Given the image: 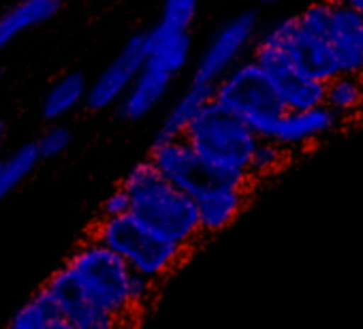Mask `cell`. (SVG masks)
<instances>
[{
  "label": "cell",
  "mask_w": 363,
  "mask_h": 329,
  "mask_svg": "<svg viewBox=\"0 0 363 329\" xmlns=\"http://www.w3.org/2000/svg\"><path fill=\"white\" fill-rule=\"evenodd\" d=\"M252 60L274 84L284 109H308L325 103V82L299 71L278 45L259 39L252 50Z\"/></svg>",
  "instance_id": "obj_7"
},
{
  "label": "cell",
  "mask_w": 363,
  "mask_h": 329,
  "mask_svg": "<svg viewBox=\"0 0 363 329\" xmlns=\"http://www.w3.org/2000/svg\"><path fill=\"white\" fill-rule=\"evenodd\" d=\"M41 160L35 143L20 147L7 160H0V201L7 199L37 167Z\"/></svg>",
  "instance_id": "obj_22"
},
{
  "label": "cell",
  "mask_w": 363,
  "mask_h": 329,
  "mask_svg": "<svg viewBox=\"0 0 363 329\" xmlns=\"http://www.w3.org/2000/svg\"><path fill=\"white\" fill-rule=\"evenodd\" d=\"M340 124L342 118L335 111H331L325 103L308 109H284L269 139L282 145L286 152L303 150L335 133Z\"/></svg>",
  "instance_id": "obj_11"
},
{
  "label": "cell",
  "mask_w": 363,
  "mask_h": 329,
  "mask_svg": "<svg viewBox=\"0 0 363 329\" xmlns=\"http://www.w3.org/2000/svg\"><path fill=\"white\" fill-rule=\"evenodd\" d=\"M212 101L242 118L261 139H269L284 113L274 84L252 58L238 62L214 84Z\"/></svg>",
  "instance_id": "obj_5"
},
{
  "label": "cell",
  "mask_w": 363,
  "mask_h": 329,
  "mask_svg": "<svg viewBox=\"0 0 363 329\" xmlns=\"http://www.w3.org/2000/svg\"><path fill=\"white\" fill-rule=\"evenodd\" d=\"M212 96H214V84L193 79V84L177 96V101L167 111L156 137H182L184 130L195 122V118L208 107Z\"/></svg>",
  "instance_id": "obj_18"
},
{
  "label": "cell",
  "mask_w": 363,
  "mask_h": 329,
  "mask_svg": "<svg viewBox=\"0 0 363 329\" xmlns=\"http://www.w3.org/2000/svg\"><path fill=\"white\" fill-rule=\"evenodd\" d=\"M175 77L177 75H173L171 71L145 60L137 79L120 101V113L126 120H139L147 116L167 96Z\"/></svg>",
  "instance_id": "obj_15"
},
{
  "label": "cell",
  "mask_w": 363,
  "mask_h": 329,
  "mask_svg": "<svg viewBox=\"0 0 363 329\" xmlns=\"http://www.w3.org/2000/svg\"><path fill=\"white\" fill-rule=\"evenodd\" d=\"M3 135H5V126H3V122H0V141H3Z\"/></svg>",
  "instance_id": "obj_29"
},
{
  "label": "cell",
  "mask_w": 363,
  "mask_h": 329,
  "mask_svg": "<svg viewBox=\"0 0 363 329\" xmlns=\"http://www.w3.org/2000/svg\"><path fill=\"white\" fill-rule=\"evenodd\" d=\"M143 39H145V60L171 71L173 75H177L189 65L191 58L189 33L171 30L158 24L147 35H143Z\"/></svg>",
  "instance_id": "obj_16"
},
{
  "label": "cell",
  "mask_w": 363,
  "mask_h": 329,
  "mask_svg": "<svg viewBox=\"0 0 363 329\" xmlns=\"http://www.w3.org/2000/svg\"><path fill=\"white\" fill-rule=\"evenodd\" d=\"M11 329H71L60 306L48 289L35 293L16 310L9 323Z\"/></svg>",
  "instance_id": "obj_19"
},
{
  "label": "cell",
  "mask_w": 363,
  "mask_h": 329,
  "mask_svg": "<svg viewBox=\"0 0 363 329\" xmlns=\"http://www.w3.org/2000/svg\"><path fill=\"white\" fill-rule=\"evenodd\" d=\"M182 137L210 167L235 182L250 184L248 164L261 137L242 118L210 101Z\"/></svg>",
  "instance_id": "obj_2"
},
{
  "label": "cell",
  "mask_w": 363,
  "mask_h": 329,
  "mask_svg": "<svg viewBox=\"0 0 363 329\" xmlns=\"http://www.w3.org/2000/svg\"><path fill=\"white\" fill-rule=\"evenodd\" d=\"M325 105L342 120L354 116L363 107V77L337 73L325 84Z\"/></svg>",
  "instance_id": "obj_21"
},
{
  "label": "cell",
  "mask_w": 363,
  "mask_h": 329,
  "mask_svg": "<svg viewBox=\"0 0 363 329\" xmlns=\"http://www.w3.org/2000/svg\"><path fill=\"white\" fill-rule=\"evenodd\" d=\"M257 37V16L240 13L227 24H223L216 35L206 45L199 62L195 67V79L206 84H216L229 69L242 62L244 54L250 50Z\"/></svg>",
  "instance_id": "obj_9"
},
{
  "label": "cell",
  "mask_w": 363,
  "mask_h": 329,
  "mask_svg": "<svg viewBox=\"0 0 363 329\" xmlns=\"http://www.w3.org/2000/svg\"><path fill=\"white\" fill-rule=\"evenodd\" d=\"M197 11H199L197 0H164L158 24L171 30L189 33L197 18Z\"/></svg>",
  "instance_id": "obj_24"
},
{
  "label": "cell",
  "mask_w": 363,
  "mask_h": 329,
  "mask_svg": "<svg viewBox=\"0 0 363 329\" xmlns=\"http://www.w3.org/2000/svg\"><path fill=\"white\" fill-rule=\"evenodd\" d=\"M122 186L130 197V214L162 238L191 250L203 235L195 197L173 186L150 160L135 164Z\"/></svg>",
  "instance_id": "obj_1"
},
{
  "label": "cell",
  "mask_w": 363,
  "mask_h": 329,
  "mask_svg": "<svg viewBox=\"0 0 363 329\" xmlns=\"http://www.w3.org/2000/svg\"><path fill=\"white\" fill-rule=\"evenodd\" d=\"M286 150L282 145H278L272 139H259L252 156H250V164H248V178L252 180H263L269 178L274 174H278L284 162H286Z\"/></svg>",
  "instance_id": "obj_23"
},
{
  "label": "cell",
  "mask_w": 363,
  "mask_h": 329,
  "mask_svg": "<svg viewBox=\"0 0 363 329\" xmlns=\"http://www.w3.org/2000/svg\"><path fill=\"white\" fill-rule=\"evenodd\" d=\"M327 41L340 73L363 77V16L335 0Z\"/></svg>",
  "instance_id": "obj_14"
},
{
  "label": "cell",
  "mask_w": 363,
  "mask_h": 329,
  "mask_svg": "<svg viewBox=\"0 0 363 329\" xmlns=\"http://www.w3.org/2000/svg\"><path fill=\"white\" fill-rule=\"evenodd\" d=\"M69 145H71V133L65 126H52L35 141V147L41 158H56L65 154Z\"/></svg>",
  "instance_id": "obj_26"
},
{
  "label": "cell",
  "mask_w": 363,
  "mask_h": 329,
  "mask_svg": "<svg viewBox=\"0 0 363 329\" xmlns=\"http://www.w3.org/2000/svg\"><path fill=\"white\" fill-rule=\"evenodd\" d=\"M94 238L122 257L133 272L154 282L169 276L189 252L156 233L130 212L124 216L103 218L94 231Z\"/></svg>",
  "instance_id": "obj_4"
},
{
  "label": "cell",
  "mask_w": 363,
  "mask_h": 329,
  "mask_svg": "<svg viewBox=\"0 0 363 329\" xmlns=\"http://www.w3.org/2000/svg\"><path fill=\"white\" fill-rule=\"evenodd\" d=\"M147 160L173 186L193 197L218 180L235 182L201 160L184 137H156Z\"/></svg>",
  "instance_id": "obj_6"
},
{
  "label": "cell",
  "mask_w": 363,
  "mask_h": 329,
  "mask_svg": "<svg viewBox=\"0 0 363 329\" xmlns=\"http://www.w3.org/2000/svg\"><path fill=\"white\" fill-rule=\"evenodd\" d=\"M82 284L86 297L116 318L118 325L130 323L137 314L130 303L133 269L101 240L84 242L67 263Z\"/></svg>",
  "instance_id": "obj_3"
},
{
  "label": "cell",
  "mask_w": 363,
  "mask_h": 329,
  "mask_svg": "<svg viewBox=\"0 0 363 329\" xmlns=\"http://www.w3.org/2000/svg\"><path fill=\"white\" fill-rule=\"evenodd\" d=\"M337 3H342V5H346V7H350V9H354L357 13L363 16V0H337Z\"/></svg>",
  "instance_id": "obj_28"
},
{
  "label": "cell",
  "mask_w": 363,
  "mask_h": 329,
  "mask_svg": "<svg viewBox=\"0 0 363 329\" xmlns=\"http://www.w3.org/2000/svg\"><path fill=\"white\" fill-rule=\"evenodd\" d=\"M60 5V0H20L13 9L0 16V52L26 30L54 20Z\"/></svg>",
  "instance_id": "obj_17"
},
{
  "label": "cell",
  "mask_w": 363,
  "mask_h": 329,
  "mask_svg": "<svg viewBox=\"0 0 363 329\" xmlns=\"http://www.w3.org/2000/svg\"><path fill=\"white\" fill-rule=\"evenodd\" d=\"M333 9H335V0H314V3H310L297 16V22L306 33L327 39L331 18H333Z\"/></svg>",
  "instance_id": "obj_25"
},
{
  "label": "cell",
  "mask_w": 363,
  "mask_h": 329,
  "mask_svg": "<svg viewBox=\"0 0 363 329\" xmlns=\"http://www.w3.org/2000/svg\"><path fill=\"white\" fill-rule=\"evenodd\" d=\"M130 212V197L124 186L113 191L105 201H103V218H113V216H124Z\"/></svg>",
  "instance_id": "obj_27"
},
{
  "label": "cell",
  "mask_w": 363,
  "mask_h": 329,
  "mask_svg": "<svg viewBox=\"0 0 363 329\" xmlns=\"http://www.w3.org/2000/svg\"><path fill=\"white\" fill-rule=\"evenodd\" d=\"M45 289L52 293V297L60 306L71 329H113V327H118L113 316H109L107 312L96 308L86 297L82 284L77 282V278L69 265L58 269L50 278Z\"/></svg>",
  "instance_id": "obj_12"
},
{
  "label": "cell",
  "mask_w": 363,
  "mask_h": 329,
  "mask_svg": "<svg viewBox=\"0 0 363 329\" xmlns=\"http://www.w3.org/2000/svg\"><path fill=\"white\" fill-rule=\"evenodd\" d=\"M88 92V82L82 73H67L60 79H56L45 99H43V116L48 120H58L69 116L73 109H77L86 101Z\"/></svg>",
  "instance_id": "obj_20"
},
{
  "label": "cell",
  "mask_w": 363,
  "mask_h": 329,
  "mask_svg": "<svg viewBox=\"0 0 363 329\" xmlns=\"http://www.w3.org/2000/svg\"><path fill=\"white\" fill-rule=\"evenodd\" d=\"M145 62V39L135 35L126 41L122 52L109 62V67L88 86L86 103L90 109L101 111L111 105H118L137 79Z\"/></svg>",
  "instance_id": "obj_10"
},
{
  "label": "cell",
  "mask_w": 363,
  "mask_h": 329,
  "mask_svg": "<svg viewBox=\"0 0 363 329\" xmlns=\"http://www.w3.org/2000/svg\"><path fill=\"white\" fill-rule=\"evenodd\" d=\"M248 186L242 182L218 180L195 195L203 235H214L231 227L248 203Z\"/></svg>",
  "instance_id": "obj_13"
},
{
  "label": "cell",
  "mask_w": 363,
  "mask_h": 329,
  "mask_svg": "<svg viewBox=\"0 0 363 329\" xmlns=\"http://www.w3.org/2000/svg\"><path fill=\"white\" fill-rule=\"evenodd\" d=\"M259 39L284 50L286 56L291 58V62L299 71H303L306 75H310L318 82L327 84L329 79H333L340 73L335 56L329 48V41L325 37L306 33L299 26L297 16L278 20Z\"/></svg>",
  "instance_id": "obj_8"
}]
</instances>
